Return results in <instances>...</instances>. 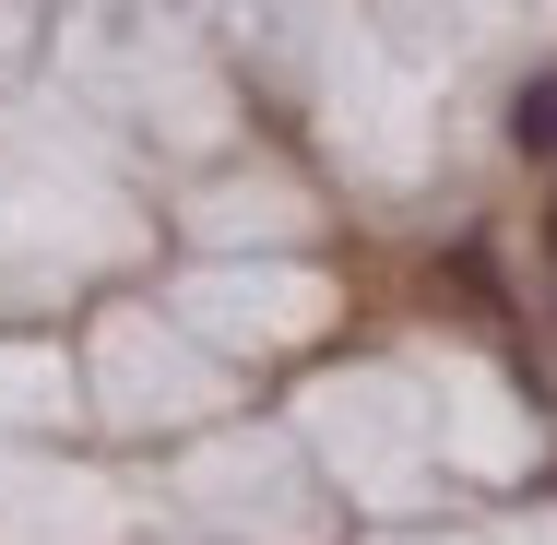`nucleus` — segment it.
Segmentation results:
<instances>
[{
  "instance_id": "obj_1",
  "label": "nucleus",
  "mask_w": 557,
  "mask_h": 545,
  "mask_svg": "<svg viewBox=\"0 0 557 545\" xmlns=\"http://www.w3.org/2000/svg\"><path fill=\"white\" fill-rule=\"evenodd\" d=\"M510 143H522V154H557V72L510 96Z\"/></svg>"
}]
</instances>
